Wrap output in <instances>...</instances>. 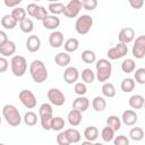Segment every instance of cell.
<instances>
[{
  "label": "cell",
  "mask_w": 145,
  "mask_h": 145,
  "mask_svg": "<svg viewBox=\"0 0 145 145\" xmlns=\"http://www.w3.org/2000/svg\"><path fill=\"white\" fill-rule=\"evenodd\" d=\"M102 94L103 96L105 97H109V99H112L116 96V87L112 83H109V82H105L103 85H102Z\"/></svg>",
  "instance_id": "obj_28"
},
{
  "label": "cell",
  "mask_w": 145,
  "mask_h": 145,
  "mask_svg": "<svg viewBox=\"0 0 145 145\" xmlns=\"http://www.w3.org/2000/svg\"><path fill=\"white\" fill-rule=\"evenodd\" d=\"M18 97H19V101L22 102V104L27 108V109H34L36 106V103H37V100H36V96L34 95V93L29 89H22L18 94Z\"/></svg>",
  "instance_id": "obj_7"
},
{
  "label": "cell",
  "mask_w": 145,
  "mask_h": 145,
  "mask_svg": "<svg viewBox=\"0 0 145 145\" xmlns=\"http://www.w3.org/2000/svg\"><path fill=\"white\" fill-rule=\"evenodd\" d=\"M63 131H65L67 138L69 139L70 144H71V143L74 144V143L80 142L82 135H80V133H79L77 129H75V128H68V129H66V130H63Z\"/></svg>",
  "instance_id": "obj_27"
},
{
  "label": "cell",
  "mask_w": 145,
  "mask_h": 145,
  "mask_svg": "<svg viewBox=\"0 0 145 145\" xmlns=\"http://www.w3.org/2000/svg\"><path fill=\"white\" fill-rule=\"evenodd\" d=\"M49 44L57 49L60 48L63 44V34L60 31H53L50 35H49Z\"/></svg>",
  "instance_id": "obj_15"
},
{
  "label": "cell",
  "mask_w": 145,
  "mask_h": 145,
  "mask_svg": "<svg viewBox=\"0 0 145 145\" xmlns=\"http://www.w3.org/2000/svg\"><path fill=\"white\" fill-rule=\"evenodd\" d=\"M71 61V57L67 52H59L54 57V62L59 67H68V65Z\"/></svg>",
  "instance_id": "obj_20"
},
{
  "label": "cell",
  "mask_w": 145,
  "mask_h": 145,
  "mask_svg": "<svg viewBox=\"0 0 145 145\" xmlns=\"http://www.w3.org/2000/svg\"><path fill=\"white\" fill-rule=\"evenodd\" d=\"M129 5L134 9H140L144 5V1L143 0H129Z\"/></svg>",
  "instance_id": "obj_48"
},
{
  "label": "cell",
  "mask_w": 145,
  "mask_h": 145,
  "mask_svg": "<svg viewBox=\"0 0 145 145\" xmlns=\"http://www.w3.org/2000/svg\"><path fill=\"white\" fill-rule=\"evenodd\" d=\"M133 56L136 59H143L145 56V35H139L134 41V45L131 49Z\"/></svg>",
  "instance_id": "obj_11"
},
{
  "label": "cell",
  "mask_w": 145,
  "mask_h": 145,
  "mask_svg": "<svg viewBox=\"0 0 145 145\" xmlns=\"http://www.w3.org/2000/svg\"><path fill=\"white\" fill-rule=\"evenodd\" d=\"M129 138L135 140V142H139L144 138V130L140 127H133L129 131Z\"/></svg>",
  "instance_id": "obj_33"
},
{
  "label": "cell",
  "mask_w": 145,
  "mask_h": 145,
  "mask_svg": "<svg viewBox=\"0 0 145 145\" xmlns=\"http://www.w3.org/2000/svg\"><path fill=\"white\" fill-rule=\"evenodd\" d=\"M82 79L86 84H92L95 79V72L91 68H85L82 70Z\"/></svg>",
  "instance_id": "obj_36"
},
{
  "label": "cell",
  "mask_w": 145,
  "mask_h": 145,
  "mask_svg": "<svg viewBox=\"0 0 145 145\" xmlns=\"http://www.w3.org/2000/svg\"><path fill=\"white\" fill-rule=\"evenodd\" d=\"M96 68V75L95 78H97L99 82H106L112 74V63L108 59H100L95 63Z\"/></svg>",
  "instance_id": "obj_2"
},
{
  "label": "cell",
  "mask_w": 145,
  "mask_h": 145,
  "mask_svg": "<svg viewBox=\"0 0 145 145\" xmlns=\"http://www.w3.org/2000/svg\"><path fill=\"white\" fill-rule=\"evenodd\" d=\"M74 91L75 93L78 95V96H84L87 92V87H86V84L85 83H82V82H78V83H75V86H74Z\"/></svg>",
  "instance_id": "obj_42"
},
{
  "label": "cell",
  "mask_w": 145,
  "mask_h": 145,
  "mask_svg": "<svg viewBox=\"0 0 145 145\" xmlns=\"http://www.w3.org/2000/svg\"><path fill=\"white\" fill-rule=\"evenodd\" d=\"M42 24H43V26H44L46 29L54 31L56 28L59 27V25H60V19H59L57 16L48 15V16H45V18L42 20Z\"/></svg>",
  "instance_id": "obj_19"
},
{
  "label": "cell",
  "mask_w": 145,
  "mask_h": 145,
  "mask_svg": "<svg viewBox=\"0 0 145 145\" xmlns=\"http://www.w3.org/2000/svg\"><path fill=\"white\" fill-rule=\"evenodd\" d=\"M17 20L9 14L5 15L2 18H1V26L5 27L6 29H14L16 26H17Z\"/></svg>",
  "instance_id": "obj_24"
},
{
  "label": "cell",
  "mask_w": 145,
  "mask_h": 145,
  "mask_svg": "<svg viewBox=\"0 0 145 145\" xmlns=\"http://www.w3.org/2000/svg\"><path fill=\"white\" fill-rule=\"evenodd\" d=\"M82 2V8H84L85 10H94L97 7V1L96 0H83Z\"/></svg>",
  "instance_id": "obj_44"
},
{
  "label": "cell",
  "mask_w": 145,
  "mask_h": 145,
  "mask_svg": "<svg viewBox=\"0 0 145 145\" xmlns=\"http://www.w3.org/2000/svg\"><path fill=\"white\" fill-rule=\"evenodd\" d=\"M80 9H82L80 0H71L67 5H65V10L62 14L68 18H75L78 16Z\"/></svg>",
  "instance_id": "obj_10"
},
{
  "label": "cell",
  "mask_w": 145,
  "mask_h": 145,
  "mask_svg": "<svg viewBox=\"0 0 145 145\" xmlns=\"http://www.w3.org/2000/svg\"><path fill=\"white\" fill-rule=\"evenodd\" d=\"M134 80H136V83L143 85L145 84V68H138L135 69L134 71Z\"/></svg>",
  "instance_id": "obj_41"
},
{
  "label": "cell",
  "mask_w": 145,
  "mask_h": 145,
  "mask_svg": "<svg viewBox=\"0 0 145 145\" xmlns=\"http://www.w3.org/2000/svg\"><path fill=\"white\" fill-rule=\"evenodd\" d=\"M103 145H104V144H103Z\"/></svg>",
  "instance_id": "obj_54"
},
{
  "label": "cell",
  "mask_w": 145,
  "mask_h": 145,
  "mask_svg": "<svg viewBox=\"0 0 145 145\" xmlns=\"http://www.w3.org/2000/svg\"><path fill=\"white\" fill-rule=\"evenodd\" d=\"M135 85H136L135 80L133 78H130V77H127V78H123L122 79V82L120 84V88L125 93H130V92L134 91Z\"/></svg>",
  "instance_id": "obj_30"
},
{
  "label": "cell",
  "mask_w": 145,
  "mask_h": 145,
  "mask_svg": "<svg viewBox=\"0 0 145 145\" xmlns=\"http://www.w3.org/2000/svg\"><path fill=\"white\" fill-rule=\"evenodd\" d=\"M82 118H83V117H82V112H79V111H77V110H75V109L70 110V111L68 112V116H67L68 122H69V125L72 126V127H76V126L80 125Z\"/></svg>",
  "instance_id": "obj_21"
},
{
  "label": "cell",
  "mask_w": 145,
  "mask_h": 145,
  "mask_svg": "<svg viewBox=\"0 0 145 145\" xmlns=\"http://www.w3.org/2000/svg\"><path fill=\"white\" fill-rule=\"evenodd\" d=\"M15 52H16V44H15V42H12L10 40H8L2 45H0V54H1V57L7 58V57H10V56L15 54Z\"/></svg>",
  "instance_id": "obj_17"
},
{
  "label": "cell",
  "mask_w": 145,
  "mask_h": 145,
  "mask_svg": "<svg viewBox=\"0 0 145 145\" xmlns=\"http://www.w3.org/2000/svg\"><path fill=\"white\" fill-rule=\"evenodd\" d=\"M0 145H5V144H2V143H0Z\"/></svg>",
  "instance_id": "obj_53"
},
{
  "label": "cell",
  "mask_w": 145,
  "mask_h": 145,
  "mask_svg": "<svg viewBox=\"0 0 145 145\" xmlns=\"http://www.w3.org/2000/svg\"><path fill=\"white\" fill-rule=\"evenodd\" d=\"M48 100L50 101V104L51 105H54V106H61L65 104L66 102V97H65V94L59 89V88H50L48 91Z\"/></svg>",
  "instance_id": "obj_9"
},
{
  "label": "cell",
  "mask_w": 145,
  "mask_h": 145,
  "mask_svg": "<svg viewBox=\"0 0 145 145\" xmlns=\"http://www.w3.org/2000/svg\"><path fill=\"white\" fill-rule=\"evenodd\" d=\"M106 126L110 127L116 133V131L120 130V128H121V120L118 116H114V114L109 116L106 119Z\"/></svg>",
  "instance_id": "obj_26"
},
{
  "label": "cell",
  "mask_w": 145,
  "mask_h": 145,
  "mask_svg": "<svg viewBox=\"0 0 145 145\" xmlns=\"http://www.w3.org/2000/svg\"><path fill=\"white\" fill-rule=\"evenodd\" d=\"M8 67H9V62H8L7 58L0 56V72H5V71H7Z\"/></svg>",
  "instance_id": "obj_47"
},
{
  "label": "cell",
  "mask_w": 145,
  "mask_h": 145,
  "mask_svg": "<svg viewBox=\"0 0 145 145\" xmlns=\"http://www.w3.org/2000/svg\"><path fill=\"white\" fill-rule=\"evenodd\" d=\"M118 40L120 43L123 44H128L130 42H133L135 40V29L131 27H125L122 29H120L119 34H118Z\"/></svg>",
  "instance_id": "obj_12"
},
{
  "label": "cell",
  "mask_w": 145,
  "mask_h": 145,
  "mask_svg": "<svg viewBox=\"0 0 145 145\" xmlns=\"http://www.w3.org/2000/svg\"><path fill=\"white\" fill-rule=\"evenodd\" d=\"M120 120H121V123H125L126 126H134V125H136V122L138 120V116H137L136 111L129 109V110H125L122 112Z\"/></svg>",
  "instance_id": "obj_13"
},
{
  "label": "cell",
  "mask_w": 145,
  "mask_h": 145,
  "mask_svg": "<svg viewBox=\"0 0 145 145\" xmlns=\"http://www.w3.org/2000/svg\"><path fill=\"white\" fill-rule=\"evenodd\" d=\"M63 48H65V52H67V53L75 52L79 48V41L76 37H69L63 43Z\"/></svg>",
  "instance_id": "obj_23"
},
{
  "label": "cell",
  "mask_w": 145,
  "mask_h": 145,
  "mask_svg": "<svg viewBox=\"0 0 145 145\" xmlns=\"http://www.w3.org/2000/svg\"><path fill=\"white\" fill-rule=\"evenodd\" d=\"M80 145H93V142H89V140H84L82 142Z\"/></svg>",
  "instance_id": "obj_51"
},
{
  "label": "cell",
  "mask_w": 145,
  "mask_h": 145,
  "mask_svg": "<svg viewBox=\"0 0 145 145\" xmlns=\"http://www.w3.org/2000/svg\"><path fill=\"white\" fill-rule=\"evenodd\" d=\"M41 48V40L37 35H29L26 40V49L29 52H37Z\"/></svg>",
  "instance_id": "obj_16"
},
{
  "label": "cell",
  "mask_w": 145,
  "mask_h": 145,
  "mask_svg": "<svg viewBox=\"0 0 145 145\" xmlns=\"http://www.w3.org/2000/svg\"><path fill=\"white\" fill-rule=\"evenodd\" d=\"M2 116L8 125L12 127H18L22 122V117L18 109L12 104H6L2 108Z\"/></svg>",
  "instance_id": "obj_3"
},
{
  "label": "cell",
  "mask_w": 145,
  "mask_h": 145,
  "mask_svg": "<svg viewBox=\"0 0 145 145\" xmlns=\"http://www.w3.org/2000/svg\"><path fill=\"white\" fill-rule=\"evenodd\" d=\"M11 72L16 77H23L27 70V61L23 56H14L10 60Z\"/></svg>",
  "instance_id": "obj_5"
},
{
  "label": "cell",
  "mask_w": 145,
  "mask_h": 145,
  "mask_svg": "<svg viewBox=\"0 0 145 145\" xmlns=\"http://www.w3.org/2000/svg\"><path fill=\"white\" fill-rule=\"evenodd\" d=\"M10 15L17 20V23H20L22 20H24L26 18V10L23 7H16L11 10Z\"/></svg>",
  "instance_id": "obj_34"
},
{
  "label": "cell",
  "mask_w": 145,
  "mask_h": 145,
  "mask_svg": "<svg viewBox=\"0 0 145 145\" xmlns=\"http://www.w3.org/2000/svg\"><path fill=\"white\" fill-rule=\"evenodd\" d=\"M39 117L41 126L44 130H51V120L53 118V109L50 103L41 104L39 109Z\"/></svg>",
  "instance_id": "obj_4"
},
{
  "label": "cell",
  "mask_w": 145,
  "mask_h": 145,
  "mask_svg": "<svg viewBox=\"0 0 145 145\" xmlns=\"http://www.w3.org/2000/svg\"><path fill=\"white\" fill-rule=\"evenodd\" d=\"M136 69V62L134 59H125L121 63V70L125 72V74H130V72H134Z\"/></svg>",
  "instance_id": "obj_31"
},
{
  "label": "cell",
  "mask_w": 145,
  "mask_h": 145,
  "mask_svg": "<svg viewBox=\"0 0 145 145\" xmlns=\"http://www.w3.org/2000/svg\"><path fill=\"white\" fill-rule=\"evenodd\" d=\"M79 78V71L76 67H67L63 71V79L67 84H74Z\"/></svg>",
  "instance_id": "obj_14"
},
{
  "label": "cell",
  "mask_w": 145,
  "mask_h": 145,
  "mask_svg": "<svg viewBox=\"0 0 145 145\" xmlns=\"http://www.w3.org/2000/svg\"><path fill=\"white\" fill-rule=\"evenodd\" d=\"M101 137H102V139L104 140V142H106V143H110V142H112L113 140V138H114V131L110 128V127H104L103 129H102V131H101Z\"/></svg>",
  "instance_id": "obj_40"
},
{
  "label": "cell",
  "mask_w": 145,
  "mask_h": 145,
  "mask_svg": "<svg viewBox=\"0 0 145 145\" xmlns=\"http://www.w3.org/2000/svg\"><path fill=\"white\" fill-rule=\"evenodd\" d=\"M127 53H128V45L119 42L114 46H112L108 50L106 56L110 60H118V59L123 58Z\"/></svg>",
  "instance_id": "obj_8"
},
{
  "label": "cell",
  "mask_w": 145,
  "mask_h": 145,
  "mask_svg": "<svg viewBox=\"0 0 145 145\" xmlns=\"http://www.w3.org/2000/svg\"><path fill=\"white\" fill-rule=\"evenodd\" d=\"M8 41V36H7V33L5 31H1L0 29V45H2L5 42Z\"/></svg>",
  "instance_id": "obj_50"
},
{
  "label": "cell",
  "mask_w": 145,
  "mask_h": 145,
  "mask_svg": "<svg viewBox=\"0 0 145 145\" xmlns=\"http://www.w3.org/2000/svg\"><path fill=\"white\" fill-rule=\"evenodd\" d=\"M66 122L63 120V118L61 117H53L51 120V130H56V131H61L65 127Z\"/></svg>",
  "instance_id": "obj_39"
},
{
  "label": "cell",
  "mask_w": 145,
  "mask_h": 145,
  "mask_svg": "<svg viewBox=\"0 0 145 145\" xmlns=\"http://www.w3.org/2000/svg\"><path fill=\"white\" fill-rule=\"evenodd\" d=\"M92 106L96 112H102L106 108V101L103 96H95L92 100Z\"/></svg>",
  "instance_id": "obj_25"
},
{
  "label": "cell",
  "mask_w": 145,
  "mask_h": 145,
  "mask_svg": "<svg viewBox=\"0 0 145 145\" xmlns=\"http://www.w3.org/2000/svg\"><path fill=\"white\" fill-rule=\"evenodd\" d=\"M24 122H25V125H27V126H35L36 123H37V121H39V117L36 116V113H34L33 111H27L25 114H24Z\"/></svg>",
  "instance_id": "obj_37"
},
{
  "label": "cell",
  "mask_w": 145,
  "mask_h": 145,
  "mask_svg": "<svg viewBox=\"0 0 145 145\" xmlns=\"http://www.w3.org/2000/svg\"><path fill=\"white\" fill-rule=\"evenodd\" d=\"M84 137H85L86 140L94 142L99 137V129L95 126H88L84 130Z\"/></svg>",
  "instance_id": "obj_29"
},
{
  "label": "cell",
  "mask_w": 145,
  "mask_h": 145,
  "mask_svg": "<svg viewBox=\"0 0 145 145\" xmlns=\"http://www.w3.org/2000/svg\"><path fill=\"white\" fill-rule=\"evenodd\" d=\"M22 2V0H14V1H9V0H5L3 3L6 7H9V8H16L18 7V5Z\"/></svg>",
  "instance_id": "obj_49"
},
{
  "label": "cell",
  "mask_w": 145,
  "mask_h": 145,
  "mask_svg": "<svg viewBox=\"0 0 145 145\" xmlns=\"http://www.w3.org/2000/svg\"><path fill=\"white\" fill-rule=\"evenodd\" d=\"M0 125H1V117H0Z\"/></svg>",
  "instance_id": "obj_52"
},
{
  "label": "cell",
  "mask_w": 145,
  "mask_h": 145,
  "mask_svg": "<svg viewBox=\"0 0 145 145\" xmlns=\"http://www.w3.org/2000/svg\"><path fill=\"white\" fill-rule=\"evenodd\" d=\"M48 9L51 12V15L57 16V15H60V14L63 12L65 5L62 2H50L49 6H48Z\"/></svg>",
  "instance_id": "obj_32"
},
{
  "label": "cell",
  "mask_w": 145,
  "mask_h": 145,
  "mask_svg": "<svg viewBox=\"0 0 145 145\" xmlns=\"http://www.w3.org/2000/svg\"><path fill=\"white\" fill-rule=\"evenodd\" d=\"M82 60L85 62V63H93L96 61V54L93 50H84L82 52Z\"/></svg>",
  "instance_id": "obj_38"
},
{
  "label": "cell",
  "mask_w": 145,
  "mask_h": 145,
  "mask_svg": "<svg viewBox=\"0 0 145 145\" xmlns=\"http://www.w3.org/2000/svg\"><path fill=\"white\" fill-rule=\"evenodd\" d=\"M29 74L36 84H42L48 79V69L42 60H33L29 65Z\"/></svg>",
  "instance_id": "obj_1"
},
{
  "label": "cell",
  "mask_w": 145,
  "mask_h": 145,
  "mask_svg": "<svg viewBox=\"0 0 145 145\" xmlns=\"http://www.w3.org/2000/svg\"><path fill=\"white\" fill-rule=\"evenodd\" d=\"M144 102H145V99H144V96L140 95V94H134V95H131V96L129 97V101H128L130 108L136 109V110L142 109V108L144 106Z\"/></svg>",
  "instance_id": "obj_22"
},
{
  "label": "cell",
  "mask_w": 145,
  "mask_h": 145,
  "mask_svg": "<svg viewBox=\"0 0 145 145\" xmlns=\"http://www.w3.org/2000/svg\"><path fill=\"white\" fill-rule=\"evenodd\" d=\"M88 106H89V100L85 96H78L72 102V109L79 112H85L88 109Z\"/></svg>",
  "instance_id": "obj_18"
},
{
  "label": "cell",
  "mask_w": 145,
  "mask_h": 145,
  "mask_svg": "<svg viewBox=\"0 0 145 145\" xmlns=\"http://www.w3.org/2000/svg\"><path fill=\"white\" fill-rule=\"evenodd\" d=\"M93 26V18L89 15H82L76 19L75 29L78 34L85 35L87 34Z\"/></svg>",
  "instance_id": "obj_6"
},
{
  "label": "cell",
  "mask_w": 145,
  "mask_h": 145,
  "mask_svg": "<svg viewBox=\"0 0 145 145\" xmlns=\"http://www.w3.org/2000/svg\"><path fill=\"white\" fill-rule=\"evenodd\" d=\"M57 143L58 145H70V142L67 138L65 131H59V134L57 135Z\"/></svg>",
  "instance_id": "obj_46"
},
{
  "label": "cell",
  "mask_w": 145,
  "mask_h": 145,
  "mask_svg": "<svg viewBox=\"0 0 145 145\" xmlns=\"http://www.w3.org/2000/svg\"><path fill=\"white\" fill-rule=\"evenodd\" d=\"M19 28H20V31L23 32V33H31L33 29H34V23H33V20L31 19V18H25L24 20H22L20 23H19Z\"/></svg>",
  "instance_id": "obj_35"
},
{
  "label": "cell",
  "mask_w": 145,
  "mask_h": 145,
  "mask_svg": "<svg viewBox=\"0 0 145 145\" xmlns=\"http://www.w3.org/2000/svg\"><path fill=\"white\" fill-rule=\"evenodd\" d=\"M45 16H48V10L43 7V6H37L36 8V11H35V15L33 18H36L37 20H43L45 18Z\"/></svg>",
  "instance_id": "obj_43"
},
{
  "label": "cell",
  "mask_w": 145,
  "mask_h": 145,
  "mask_svg": "<svg viewBox=\"0 0 145 145\" xmlns=\"http://www.w3.org/2000/svg\"><path fill=\"white\" fill-rule=\"evenodd\" d=\"M113 144L114 145H129V138L125 135H118L114 136L113 138Z\"/></svg>",
  "instance_id": "obj_45"
}]
</instances>
